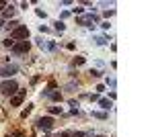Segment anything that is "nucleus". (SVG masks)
<instances>
[{"label":"nucleus","instance_id":"9","mask_svg":"<svg viewBox=\"0 0 154 137\" xmlns=\"http://www.w3.org/2000/svg\"><path fill=\"white\" fill-rule=\"evenodd\" d=\"M99 104H101V109H105V111L111 109V103H109L107 98H99Z\"/></svg>","mask_w":154,"mask_h":137},{"label":"nucleus","instance_id":"4","mask_svg":"<svg viewBox=\"0 0 154 137\" xmlns=\"http://www.w3.org/2000/svg\"><path fill=\"white\" fill-rule=\"evenodd\" d=\"M29 47H31V43H29V41H17L11 49L14 51V53H27V51H29Z\"/></svg>","mask_w":154,"mask_h":137},{"label":"nucleus","instance_id":"2","mask_svg":"<svg viewBox=\"0 0 154 137\" xmlns=\"http://www.w3.org/2000/svg\"><path fill=\"white\" fill-rule=\"evenodd\" d=\"M17 90H19V84H17L14 80H4L2 84H0V92H2V94H6V96L17 94Z\"/></svg>","mask_w":154,"mask_h":137},{"label":"nucleus","instance_id":"17","mask_svg":"<svg viewBox=\"0 0 154 137\" xmlns=\"http://www.w3.org/2000/svg\"><path fill=\"white\" fill-rule=\"evenodd\" d=\"M8 8H11V10L4 12V16H12V14H14V8H12V6H8Z\"/></svg>","mask_w":154,"mask_h":137},{"label":"nucleus","instance_id":"19","mask_svg":"<svg viewBox=\"0 0 154 137\" xmlns=\"http://www.w3.org/2000/svg\"><path fill=\"white\" fill-rule=\"evenodd\" d=\"M29 113H31V104H29V106H27V109H25V111H23V119H25V117H27V115H29Z\"/></svg>","mask_w":154,"mask_h":137},{"label":"nucleus","instance_id":"22","mask_svg":"<svg viewBox=\"0 0 154 137\" xmlns=\"http://www.w3.org/2000/svg\"><path fill=\"white\" fill-rule=\"evenodd\" d=\"M74 137H84V133H74Z\"/></svg>","mask_w":154,"mask_h":137},{"label":"nucleus","instance_id":"3","mask_svg":"<svg viewBox=\"0 0 154 137\" xmlns=\"http://www.w3.org/2000/svg\"><path fill=\"white\" fill-rule=\"evenodd\" d=\"M97 21L95 14H84V16H78L76 19V25H82V27H93V23Z\"/></svg>","mask_w":154,"mask_h":137},{"label":"nucleus","instance_id":"8","mask_svg":"<svg viewBox=\"0 0 154 137\" xmlns=\"http://www.w3.org/2000/svg\"><path fill=\"white\" fill-rule=\"evenodd\" d=\"M54 29H56L58 33H64V31H66V25L62 23V21H56V23H54Z\"/></svg>","mask_w":154,"mask_h":137},{"label":"nucleus","instance_id":"7","mask_svg":"<svg viewBox=\"0 0 154 137\" xmlns=\"http://www.w3.org/2000/svg\"><path fill=\"white\" fill-rule=\"evenodd\" d=\"M19 72V68L17 66H4V68L0 70V76H4V78H11L12 74H17Z\"/></svg>","mask_w":154,"mask_h":137},{"label":"nucleus","instance_id":"5","mask_svg":"<svg viewBox=\"0 0 154 137\" xmlns=\"http://www.w3.org/2000/svg\"><path fill=\"white\" fill-rule=\"evenodd\" d=\"M37 127L43 129V131H49V129L54 127V119H51V117H41V119L37 121Z\"/></svg>","mask_w":154,"mask_h":137},{"label":"nucleus","instance_id":"18","mask_svg":"<svg viewBox=\"0 0 154 137\" xmlns=\"http://www.w3.org/2000/svg\"><path fill=\"white\" fill-rule=\"evenodd\" d=\"M91 76H95V78H99V76H101V72H99V70H91Z\"/></svg>","mask_w":154,"mask_h":137},{"label":"nucleus","instance_id":"13","mask_svg":"<svg viewBox=\"0 0 154 137\" xmlns=\"http://www.w3.org/2000/svg\"><path fill=\"white\" fill-rule=\"evenodd\" d=\"M17 27H19V23H17V21H11V23H8V29H11V31H14Z\"/></svg>","mask_w":154,"mask_h":137},{"label":"nucleus","instance_id":"14","mask_svg":"<svg viewBox=\"0 0 154 137\" xmlns=\"http://www.w3.org/2000/svg\"><path fill=\"white\" fill-rule=\"evenodd\" d=\"M93 117H97V119H107V113H93Z\"/></svg>","mask_w":154,"mask_h":137},{"label":"nucleus","instance_id":"16","mask_svg":"<svg viewBox=\"0 0 154 137\" xmlns=\"http://www.w3.org/2000/svg\"><path fill=\"white\" fill-rule=\"evenodd\" d=\"M105 41H107L105 37H97V43H99V45H105Z\"/></svg>","mask_w":154,"mask_h":137},{"label":"nucleus","instance_id":"11","mask_svg":"<svg viewBox=\"0 0 154 137\" xmlns=\"http://www.w3.org/2000/svg\"><path fill=\"white\" fill-rule=\"evenodd\" d=\"M84 61H86V59H84V57H80V55H78V57H76V59H74V66H82Z\"/></svg>","mask_w":154,"mask_h":137},{"label":"nucleus","instance_id":"12","mask_svg":"<svg viewBox=\"0 0 154 137\" xmlns=\"http://www.w3.org/2000/svg\"><path fill=\"white\" fill-rule=\"evenodd\" d=\"M14 45V41H12L11 37H8V39H4V47H12Z\"/></svg>","mask_w":154,"mask_h":137},{"label":"nucleus","instance_id":"23","mask_svg":"<svg viewBox=\"0 0 154 137\" xmlns=\"http://www.w3.org/2000/svg\"><path fill=\"white\" fill-rule=\"evenodd\" d=\"M0 27H4V21H2V19H0Z\"/></svg>","mask_w":154,"mask_h":137},{"label":"nucleus","instance_id":"1","mask_svg":"<svg viewBox=\"0 0 154 137\" xmlns=\"http://www.w3.org/2000/svg\"><path fill=\"white\" fill-rule=\"evenodd\" d=\"M11 39L17 43V41H27L29 39V29L25 25H19L14 31H11Z\"/></svg>","mask_w":154,"mask_h":137},{"label":"nucleus","instance_id":"21","mask_svg":"<svg viewBox=\"0 0 154 137\" xmlns=\"http://www.w3.org/2000/svg\"><path fill=\"white\" fill-rule=\"evenodd\" d=\"M4 6H6V2H0V12L4 10Z\"/></svg>","mask_w":154,"mask_h":137},{"label":"nucleus","instance_id":"25","mask_svg":"<svg viewBox=\"0 0 154 137\" xmlns=\"http://www.w3.org/2000/svg\"><path fill=\"white\" fill-rule=\"evenodd\" d=\"M58 137H60V135H58Z\"/></svg>","mask_w":154,"mask_h":137},{"label":"nucleus","instance_id":"10","mask_svg":"<svg viewBox=\"0 0 154 137\" xmlns=\"http://www.w3.org/2000/svg\"><path fill=\"white\" fill-rule=\"evenodd\" d=\"M49 113H51V115H62V106H51Z\"/></svg>","mask_w":154,"mask_h":137},{"label":"nucleus","instance_id":"24","mask_svg":"<svg viewBox=\"0 0 154 137\" xmlns=\"http://www.w3.org/2000/svg\"><path fill=\"white\" fill-rule=\"evenodd\" d=\"M6 137H11V135H6Z\"/></svg>","mask_w":154,"mask_h":137},{"label":"nucleus","instance_id":"15","mask_svg":"<svg viewBox=\"0 0 154 137\" xmlns=\"http://www.w3.org/2000/svg\"><path fill=\"white\" fill-rule=\"evenodd\" d=\"M72 10H74V14H82L84 8H82V6H76V8H72Z\"/></svg>","mask_w":154,"mask_h":137},{"label":"nucleus","instance_id":"20","mask_svg":"<svg viewBox=\"0 0 154 137\" xmlns=\"http://www.w3.org/2000/svg\"><path fill=\"white\" fill-rule=\"evenodd\" d=\"M35 12H37V16H43V19H45V12L41 10V8H37V10H35Z\"/></svg>","mask_w":154,"mask_h":137},{"label":"nucleus","instance_id":"6","mask_svg":"<svg viewBox=\"0 0 154 137\" xmlns=\"http://www.w3.org/2000/svg\"><path fill=\"white\" fill-rule=\"evenodd\" d=\"M23 100H25V90H19L17 94L11 96V106H21Z\"/></svg>","mask_w":154,"mask_h":137}]
</instances>
